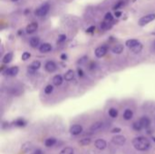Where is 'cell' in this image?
Masks as SVG:
<instances>
[{"label":"cell","mask_w":155,"mask_h":154,"mask_svg":"<svg viewBox=\"0 0 155 154\" xmlns=\"http://www.w3.org/2000/svg\"><path fill=\"white\" fill-rule=\"evenodd\" d=\"M140 123L142 124L143 128L144 129H147L151 126V120L147 117V116H143L140 119Z\"/></svg>","instance_id":"cell-14"},{"label":"cell","mask_w":155,"mask_h":154,"mask_svg":"<svg viewBox=\"0 0 155 154\" xmlns=\"http://www.w3.org/2000/svg\"><path fill=\"white\" fill-rule=\"evenodd\" d=\"M114 20V16L112 15V13L108 12L106 13V15H104V21H107V22H112Z\"/></svg>","instance_id":"cell-34"},{"label":"cell","mask_w":155,"mask_h":154,"mask_svg":"<svg viewBox=\"0 0 155 154\" xmlns=\"http://www.w3.org/2000/svg\"><path fill=\"white\" fill-rule=\"evenodd\" d=\"M45 69L48 73H54L56 70V64L53 61H47L45 64Z\"/></svg>","instance_id":"cell-9"},{"label":"cell","mask_w":155,"mask_h":154,"mask_svg":"<svg viewBox=\"0 0 155 154\" xmlns=\"http://www.w3.org/2000/svg\"><path fill=\"white\" fill-rule=\"evenodd\" d=\"M74 75H75V74H74V72L73 70H68L64 74V79H65V81H68V82L72 81L74 78Z\"/></svg>","instance_id":"cell-21"},{"label":"cell","mask_w":155,"mask_h":154,"mask_svg":"<svg viewBox=\"0 0 155 154\" xmlns=\"http://www.w3.org/2000/svg\"><path fill=\"white\" fill-rule=\"evenodd\" d=\"M49 10H50V5L47 3H45V4L42 5L41 6H39L37 9H35V14L36 16L44 17V16H45L48 14Z\"/></svg>","instance_id":"cell-2"},{"label":"cell","mask_w":155,"mask_h":154,"mask_svg":"<svg viewBox=\"0 0 155 154\" xmlns=\"http://www.w3.org/2000/svg\"><path fill=\"white\" fill-rule=\"evenodd\" d=\"M94 30H95V26L94 25H92V26H90L89 28L86 29V33L87 34H93L94 32Z\"/></svg>","instance_id":"cell-37"},{"label":"cell","mask_w":155,"mask_h":154,"mask_svg":"<svg viewBox=\"0 0 155 154\" xmlns=\"http://www.w3.org/2000/svg\"><path fill=\"white\" fill-rule=\"evenodd\" d=\"M61 59H62V60H66V59H67V55H66L65 54H61Z\"/></svg>","instance_id":"cell-41"},{"label":"cell","mask_w":155,"mask_h":154,"mask_svg":"<svg viewBox=\"0 0 155 154\" xmlns=\"http://www.w3.org/2000/svg\"><path fill=\"white\" fill-rule=\"evenodd\" d=\"M32 149H33V145H32L31 143H25V144L23 145V147H22V150H23V152H30Z\"/></svg>","instance_id":"cell-24"},{"label":"cell","mask_w":155,"mask_h":154,"mask_svg":"<svg viewBox=\"0 0 155 154\" xmlns=\"http://www.w3.org/2000/svg\"><path fill=\"white\" fill-rule=\"evenodd\" d=\"M82 132H83V127L79 124H74L70 128V133L73 135H79L80 133H82Z\"/></svg>","instance_id":"cell-10"},{"label":"cell","mask_w":155,"mask_h":154,"mask_svg":"<svg viewBox=\"0 0 155 154\" xmlns=\"http://www.w3.org/2000/svg\"><path fill=\"white\" fill-rule=\"evenodd\" d=\"M109 115L112 117V118H116L118 116V111L115 109V108H111L109 110Z\"/></svg>","instance_id":"cell-30"},{"label":"cell","mask_w":155,"mask_h":154,"mask_svg":"<svg viewBox=\"0 0 155 154\" xmlns=\"http://www.w3.org/2000/svg\"><path fill=\"white\" fill-rule=\"evenodd\" d=\"M94 146L96 149L100 150V151H104L106 147H107V143L104 140H102V139H98L95 141L94 143Z\"/></svg>","instance_id":"cell-11"},{"label":"cell","mask_w":155,"mask_h":154,"mask_svg":"<svg viewBox=\"0 0 155 154\" xmlns=\"http://www.w3.org/2000/svg\"><path fill=\"white\" fill-rule=\"evenodd\" d=\"M104 124L103 122H96L94 124H92V126L89 129V132L92 133H98L99 131H101L104 128Z\"/></svg>","instance_id":"cell-6"},{"label":"cell","mask_w":155,"mask_h":154,"mask_svg":"<svg viewBox=\"0 0 155 154\" xmlns=\"http://www.w3.org/2000/svg\"><path fill=\"white\" fill-rule=\"evenodd\" d=\"M153 20H155V14L154 13H151V14H148L146 15H143V17H141L139 19V25L141 26H144L146 25H148L149 23L153 22Z\"/></svg>","instance_id":"cell-3"},{"label":"cell","mask_w":155,"mask_h":154,"mask_svg":"<svg viewBox=\"0 0 155 154\" xmlns=\"http://www.w3.org/2000/svg\"><path fill=\"white\" fill-rule=\"evenodd\" d=\"M65 40H66V35L65 34H60L57 38V43L62 44V43L65 42Z\"/></svg>","instance_id":"cell-35"},{"label":"cell","mask_w":155,"mask_h":154,"mask_svg":"<svg viewBox=\"0 0 155 154\" xmlns=\"http://www.w3.org/2000/svg\"><path fill=\"white\" fill-rule=\"evenodd\" d=\"M153 141L155 143V137H153Z\"/></svg>","instance_id":"cell-44"},{"label":"cell","mask_w":155,"mask_h":154,"mask_svg":"<svg viewBox=\"0 0 155 154\" xmlns=\"http://www.w3.org/2000/svg\"><path fill=\"white\" fill-rule=\"evenodd\" d=\"M154 44V47H155V42H154V44Z\"/></svg>","instance_id":"cell-47"},{"label":"cell","mask_w":155,"mask_h":154,"mask_svg":"<svg viewBox=\"0 0 155 154\" xmlns=\"http://www.w3.org/2000/svg\"><path fill=\"white\" fill-rule=\"evenodd\" d=\"M19 72V69L17 66H12V67H9L5 70V75L7 76H15Z\"/></svg>","instance_id":"cell-12"},{"label":"cell","mask_w":155,"mask_h":154,"mask_svg":"<svg viewBox=\"0 0 155 154\" xmlns=\"http://www.w3.org/2000/svg\"><path fill=\"white\" fill-rule=\"evenodd\" d=\"M112 27V24L111 22H107V21H104L103 23H101V29L102 30H108Z\"/></svg>","instance_id":"cell-25"},{"label":"cell","mask_w":155,"mask_h":154,"mask_svg":"<svg viewBox=\"0 0 155 154\" xmlns=\"http://www.w3.org/2000/svg\"><path fill=\"white\" fill-rule=\"evenodd\" d=\"M13 123H14V125L16 126V127H25V126L27 124L26 121H25V119H23V118H18V119H16Z\"/></svg>","instance_id":"cell-18"},{"label":"cell","mask_w":155,"mask_h":154,"mask_svg":"<svg viewBox=\"0 0 155 154\" xmlns=\"http://www.w3.org/2000/svg\"><path fill=\"white\" fill-rule=\"evenodd\" d=\"M87 60H88V57H87V56H83V57H81V58L77 61V64H78V65L85 64V63L87 62Z\"/></svg>","instance_id":"cell-33"},{"label":"cell","mask_w":155,"mask_h":154,"mask_svg":"<svg viewBox=\"0 0 155 154\" xmlns=\"http://www.w3.org/2000/svg\"><path fill=\"white\" fill-rule=\"evenodd\" d=\"M79 143L81 145H83V146H87V145H89L91 143V139H89V138H84V139H82L79 142Z\"/></svg>","instance_id":"cell-31"},{"label":"cell","mask_w":155,"mask_h":154,"mask_svg":"<svg viewBox=\"0 0 155 154\" xmlns=\"http://www.w3.org/2000/svg\"><path fill=\"white\" fill-rule=\"evenodd\" d=\"M37 28H38V24H37L36 22H32V23H30V24L26 26V28H25L26 34H34V33L37 30Z\"/></svg>","instance_id":"cell-8"},{"label":"cell","mask_w":155,"mask_h":154,"mask_svg":"<svg viewBox=\"0 0 155 154\" xmlns=\"http://www.w3.org/2000/svg\"><path fill=\"white\" fill-rule=\"evenodd\" d=\"M112 51H113V53H114L116 54H120L124 51V45L121 44H115V45L113 46Z\"/></svg>","instance_id":"cell-15"},{"label":"cell","mask_w":155,"mask_h":154,"mask_svg":"<svg viewBox=\"0 0 155 154\" xmlns=\"http://www.w3.org/2000/svg\"><path fill=\"white\" fill-rule=\"evenodd\" d=\"M124 5V2L123 0H119L118 2L115 3V5H114L113 9L115 10V11H117V9H119L120 7H123Z\"/></svg>","instance_id":"cell-29"},{"label":"cell","mask_w":155,"mask_h":154,"mask_svg":"<svg viewBox=\"0 0 155 154\" xmlns=\"http://www.w3.org/2000/svg\"><path fill=\"white\" fill-rule=\"evenodd\" d=\"M139 44H140V42H139L137 39H129V40H127L126 43H125L126 46L129 47L130 49H132L133 47L136 46V45Z\"/></svg>","instance_id":"cell-17"},{"label":"cell","mask_w":155,"mask_h":154,"mask_svg":"<svg viewBox=\"0 0 155 154\" xmlns=\"http://www.w3.org/2000/svg\"><path fill=\"white\" fill-rule=\"evenodd\" d=\"M77 73H78V75H79L80 77H82V76L84 75V72H83V70H82L81 68H78V69H77Z\"/></svg>","instance_id":"cell-39"},{"label":"cell","mask_w":155,"mask_h":154,"mask_svg":"<svg viewBox=\"0 0 155 154\" xmlns=\"http://www.w3.org/2000/svg\"><path fill=\"white\" fill-rule=\"evenodd\" d=\"M54 91V86L52 84H48L45 88V93L46 94H51Z\"/></svg>","instance_id":"cell-32"},{"label":"cell","mask_w":155,"mask_h":154,"mask_svg":"<svg viewBox=\"0 0 155 154\" xmlns=\"http://www.w3.org/2000/svg\"><path fill=\"white\" fill-rule=\"evenodd\" d=\"M30 57H31V54L28 53V52H25V53H23V54H22V60H23V61H26V60H28Z\"/></svg>","instance_id":"cell-36"},{"label":"cell","mask_w":155,"mask_h":154,"mask_svg":"<svg viewBox=\"0 0 155 154\" xmlns=\"http://www.w3.org/2000/svg\"><path fill=\"white\" fill-rule=\"evenodd\" d=\"M55 143H56V139L54 138V137L48 138V139H46L45 142V147H47V148L53 147Z\"/></svg>","instance_id":"cell-20"},{"label":"cell","mask_w":155,"mask_h":154,"mask_svg":"<svg viewBox=\"0 0 155 154\" xmlns=\"http://www.w3.org/2000/svg\"><path fill=\"white\" fill-rule=\"evenodd\" d=\"M34 154H43V152L40 149H36V151L34 152Z\"/></svg>","instance_id":"cell-42"},{"label":"cell","mask_w":155,"mask_h":154,"mask_svg":"<svg viewBox=\"0 0 155 154\" xmlns=\"http://www.w3.org/2000/svg\"><path fill=\"white\" fill-rule=\"evenodd\" d=\"M11 1H13V2H16V1H18V0H11Z\"/></svg>","instance_id":"cell-45"},{"label":"cell","mask_w":155,"mask_h":154,"mask_svg":"<svg viewBox=\"0 0 155 154\" xmlns=\"http://www.w3.org/2000/svg\"><path fill=\"white\" fill-rule=\"evenodd\" d=\"M29 44H30V45H31L33 48H36V47L39 45V44H40V39H39V37H37V36L32 37V38L29 40Z\"/></svg>","instance_id":"cell-16"},{"label":"cell","mask_w":155,"mask_h":154,"mask_svg":"<svg viewBox=\"0 0 155 154\" xmlns=\"http://www.w3.org/2000/svg\"><path fill=\"white\" fill-rule=\"evenodd\" d=\"M133 1H134V2H135V1H136V0H133Z\"/></svg>","instance_id":"cell-46"},{"label":"cell","mask_w":155,"mask_h":154,"mask_svg":"<svg viewBox=\"0 0 155 154\" xmlns=\"http://www.w3.org/2000/svg\"><path fill=\"white\" fill-rule=\"evenodd\" d=\"M131 50H132V52H133V53H134V54H138V53H140V52L143 50V44L140 43V44H137L136 46L133 47Z\"/></svg>","instance_id":"cell-28"},{"label":"cell","mask_w":155,"mask_h":154,"mask_svg":"<svg viewBox=\"0 0 155 154\" xmlns=\"http://www.w3.org/2000/svg\"><path fill=\"white\" fill-rule=\"evenodd\" d=\"M133 117H134V113H133L132 110L127 109V110L124 111V120L130 121Z\"/></svg>","instance_id":"cell-22"},{"label":"cell","mask_w":155,"mask_h":154,"mask_svg":"<svg viewBox=\"0 0 155 154\" xmlns=\"http://www.w3.org/2000/svg\"><path fill=\"white\" fill-rule=\"evenodd\" d=\"M18 34H19V35L23 34V30H20V31H18Z\"/></svg>","instance_id":"cell-43"},{"label":"cell","mask_w":155,"mask_h":154,"mask_svg":"<svg viewBox=\"0 0 155 154\" xmlns=\"http://www.w3.org/2000/svg\"><path fill=\"white\" fill-rule=\"evenodd\" d=\"M41 66V63L40 61H34L27 68V73L30 74H34Z\"/></svg>","instance_id":"cell-5"},{"label":"cell","mask_w":155,"mask_h":154,"mask_svg":"<svg viewBox=\"0 0 155 154\" xmlns=\"http://www.w3.org/2000/svg\"><path fill=\"white\" fill-rule=\"evenodd\" d=\"M107 50H108V49H107V47H106V46H104V45H102V46L97 47V48L95 49V51H94L95 56H96V57H98V58H102V57H104V56L106 54Z\"/></svg>","instance_id":"cell-7"},{"label":"cell","mask_w":155,"mask_h":154,"mask_svg":"<svg viewBox=\"0 0 155 154\" xmlns=\"http://www.w3.org/2000/svg\"><path fill=\"white\" fill-rule=\"evenodd\" d=\"M62 83H63V77L60 74H56L54 76V78H53V84L54 85L59 86L62 84Z\"/></svg>","instance_id":"cell-19"},{"label":"cell","mask_w":155,"mask_h":154,"mask_svg":"<svg viewBox=\"0 0 155 154\" xmlns=\"http://www.w3.org/2000/svg\"><path fill=\"white\" fill-rule=\"evenodd\" d=\"M52 50V45L48 43H44L39 46V51L43 54L49 53Z\"/></svg>","instance_id":"cell-13"},{"label":"cell","mask_w":155,"mask_h":154,"mask_svg":"<svg viewBox=\"0 0 155 154\" xmlns=\"http://www.w3.org/2000/svg\"><path fill=\"white\" fill-rule=\"evenodd\" d=\"M74 151L73 148H71V147H65V148H64L60 152L59 154H74Z\"/></svg>","instance_id":"cell-26"},{"label":"cell","mask_w":155,"mask_h":154,"mask_svg":"<svg viewBox=\"0 0 155 154\" xmlns=\"http://www.w3.org/2000/svg\"><path fill=\"white\" fill-rule=\"evenodd\" d=\"M133 145L134 147L140 152H145L150 149L151 147V143L148 139L145 137H136L133 141Z\"/></svg>","instance_id":"cell-1"},{"label":"cell","mask_w":155,"mask_h":154,"mask_svg":"<svg viewBox=\"0 0 155 154\" xmlns=\"http://www.w3.org/2000/svg\"><path fill=\"white\" fill-rule=\"evenodd\" d=\"M12 59H13V53H7L4 57H3V63L4 64H9L11 61H12Z\"/></svg>","instance_id":"cell-23"},{"label":"cell","mask_w":155,"mask_h":154,"mask_svg":"<svg viewBox=\"0 0 155 154\" xmlns=\"http://www.w3.org/2000/svg\"><path fill=\"white\" fill-rule=\"evenodd\" d=\"M112 143L117 146H123L126 143V138L123 135H116L112 138Z\"/></svg>","instance_id":"cell-4"},{"label":"cell","mask_w":155,"mask_h":154,"mask_svg":"<svg viewBox=\"0 0 155 154\" xmlns=\"http://www.w3.org/2000/svg\"><path fill=\"white\" fill-rule=\"evenodd\" d=\"M121 131H122V130H121L120 128H114V129L112 130V133H119Z\"/></svg>","instance_id":"cell-38"},{"label":"cell","mask_w":155,"mask_h":154,"mask_svg":"<svg viewBox=\"0 0 155 154\" xmlns=\"http://www.w3.org/2000/svg\"><path fill=\"white\" fill-rule=\"evenodd\" d=\"M133 129L136 132H141L142 129H143V126L142 124L140 123V122H135L133 123Z\"/></svg>","instance_id":"cell-27"},{"label":"cell","mask_w":155,"mask_h":154,"mask_svg":"<svg viewBox=\"0 0 155 154\" xmlns=\"http://www.w3.org/2000/svg\"><path fill=\"white\" fill-rule=\"evenodd\" d=\"M122 14H123V13H122L121 11H118V10L114 12V15H115L116 17H120V16L122 15Z\"/></svg>","instance_id":"cell-40"}]
</instances>
